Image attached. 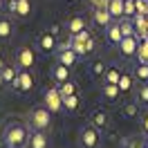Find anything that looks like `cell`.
Returning a JSON list of instances; mask_svg holds the SVG:
<instances>
[{
	"label": "cell",
	"instance_id": "9a60e30c",
	"mask_svg": "<svg viewBox=\"0 0 148 148\" xmlns=\"http://www.w3.org/2000/svg\"><path fill=\"white\" fill-rule=\"evenodd\" d=\"M29 148H47V135L43 130H36L29 137Z\"/></svg>",
	"mask_w": 148,
	"mask_h": 148
},
{
	"label": "cell",
	"instance_id": "d6a6232c",
	"mask_svg": "<svg viewBox=\"0 0 148 148\" xmlns=\"http://www.w3.org/2000/svg\"><path fill=\"white\" fill-rule=\"evenodd\" d=\"M137 14H148L146 0H135V16H137Z\"/></svg>",
	"mask_w": 148,
	"mask_h": 148
},
{
	"label": "cell",
	"instance_id": "74e56055",
	"mask_svg": "<svg viewBox=\"0 0 148 148\" xmlns=\"http://www.w3.org/2000/svg\"><path fill=\"white\" fill-rule=\"evenodd\" d=\"M0 9H2V0H0Z\"/></svg>",
	"mask_w": 148,
	"mask_h": 148
},
{
	"label": "cell",
	"instance_id": "7c38bea8",
	"mask_svg": "<svg viewBox=\"0 0 148 148\" xmlns=\"http://www.w3.org/2000/svg\"><path fill=\"white\" fill-rule=\"evenodd\" d=\"M52 76H54V81H56L58 85L65 83V81H70V67H67V65H63V63L54 65V70H52Z\"/></svg>",
	"mask_w": 148,
	"mask_h": 148
},
{
	"label": "cell",
	"instance_id": "277c9868",
	"mask_svg": "<svg viewBox=\"0 0 148 148\" xmlns=\"http://www.w3.org/2000/svg\"><path fill=\"white\" fill-rule=\"evenodd\" d=\"M45 108L49 112L63 110V97H61V90H58V88H49L45 92Z\"/></svg>",
	"mask_w": 148,
	"mask_h": 148
},
{
	"label": "cell",
	"instance_id": "7a4b0ae2",
	"mask_svg": "<svg viewBox=\"0 0 148 148\" xmlns=\"http://www.w3.org/2000/svg\"><path fill=\"white\" fill-rule=\"evenodd\" d=\"M70 47H72L79 56L90 54V52L94 49V40H92V36H90V32H85V29H83V32H79V34H72Z\"/></svg>",
	"mask_w": 148,
	"mask_h": 148
},
{
	"label": "cell",
	"instance_id": "e0dca14e",
	"mask_svg": "<svg viewBox=\"0 0 148 148\" xmlns=\"http://www.w3.org/2000/svg\"><path fill=\"white\" fill-rule=\"evenodd\" d=\"M108 11L112 18H121L123 16V0H108Z\"/></svg>",
	"mask_w": 148,
	"mask_h": 148
},
{
	"label": "cell",
	"instance_id": "3957f363",
	"mask_svg": "<svg viewBox=\"0 0 148 148\" xmlns=\"http://www.w3.org/2000/svg\"><path fill=\"white\" fill-rule=\"evenodd\" d=\"M49 121H52V112L47 110L45 106H43V108H36V110L29 114V126L34 130H47L49 128Z\"/></svg>",
	"mask_w": 148,
	"mask_h": 148
},
{
	"label": "cell",
	"instance_id": "52a82bcc",
	"mask_svg": "<svg viewBox=\"0 0 148 148\" xmlns=\"http://www.w3.org/2000/svg\"><path fill=\"white\" fill-rule=\"evenodd\" d=\"M81 146L83 148H97L99 146V132L94 126H85L81 130Z\"/></svg>",
	"mask_w": 148,
	"mask_h": 148
},
{
	"label": "cell",
	"instance_id": "4dcf8cb0",
	"mask_svg": "<svg viewBox=\"0 0 148 148\" xmlns=\"http://www.w3.org/2000/svg\"><path fill=\"white\" fill-rule=\"evenodd\" d=\"M126 148H146V139L141 141L139 137H132V139L126 141Z\"/></svg>",
	"mask_w": 148,
	"mask_h": 148
},
{
	"label": "cell",
	"instance_id": "ac0fdd59",
	"mask_svg": "<svg viewBox=\"0 0 148 148\" xmlns=\"http://www.w3.org/2000/svg\"><path fill=\"white\" fill-rule=\"evenodd\" d=\"M67 29H70L72 34H79V32H83V29H85V20L81 18V16H74V18L67 23Z\"/></svg>",
	"mask_w": 148,
	"mask_h": 148
},
{
	"label": "cell",
	"instance_id": "ffe728a7",
	"mask_svg": "<svg viewBox=\"0 0 148 148\" xmlns=\"http://www.w3.org/2000/svg\"><path fill=\"white\" fill-rule=\"evenodd\" d=\"M92 123H94V128H106L108 126V114L103 110H97L92 114Z\"/></svg>",
	"mask_w": 148,
	"mask_h": 148
},
{
	"label": "cell",
	"instance_id": "cb8c5ba5",
	"mask_svg": "<svg viewBox=\"0 0 148 148\" xmlns=\"http://www.w3.org/2000/svg\"><path fill=\"white\" fill-rule=\"evenodd\" d=\"M135 76L141 83H148V63H139L137 70H135Z\"/></svg>",
	"mask_w": 148,
	"mask_h": 148
},
{
	"label": "cell",
	"instance_id": "d590c367",
	"mask_svg": "<svg viewBox=\"0 0 148 148\" xmlns=\"http://www.w3.org/2000/svg\"><path fill=\"white\" fill-rule=\"evenodd\" d=\"M144 130L148 132V114H146V119H144Z\"/></svg>",
	"mask_w": 148,
	"mask_h": 148
},
{
	"label": "cell",
	"instance_id": "8fae6325",
	"mask_svg": "<svg viewBox=\"0 0 148 148\" xmlns=\"http://www.w3.org/2000/svg\"><path fill=\"white\" fill-rule=\"evenodd\" d=\"M94 23L101 27H110L112 25V14L108 11V7H97L94 9Z\"/></svg>",
	"mask_w": 148,
	"mask_h": 148
},
{
	"label": "cell",
	"instance_id": "1f68e13d",
	"mask_svg": "<svg viewBox=\"0 0 148 148\" xmlns=\"http://www.w3.org/2000/svg\"><path fill=\"white\" fill-rule=\"evenodd\" d=\"M123 16H135V0H123Z\"/></svg>",
	"mask_w": 148,
	"mask_h": 148
},
{
	"label": "cell",
	"instance_id": "8992f818",
	"mask_svg": "<svg viewBox=\"0 0 148 148\" xmlns=\"http://www.w3.org/2000/svg\"><path fill=\"white\" fill-rule=\"evenodd\" d=\"M9 11L16 18H27L32 14V2L29 0H9Z\"/></svg>",
	"mask_w": 148,
	"mask_h": 148
},
{
	"label": "cell",
	"instance_id": "4fadbf2b",
	"mask_svg": "<svg viewBox=\"0 0 148 148\" xmlns=\"http://www.w3.org/2000/svg\"><path fill=\"white\" fill-rule=\"evenodd\" d=\"M18 72H20L18 65H5V67L0 70V81H5V83H14L16 76H18Z\"/></svg>",
	"mask_w": 148,
	"mask_h": 148
},
{
	"label": "cell",
	"instance_id": "603a6c76",
	"mask_svg": "<svg viewBox=\"0 0 148 148\" xmlns=\"http://www.w3.org/2000/svg\"><path fill=\"white\" fill-rule=\"evenodd\" d=\"M63 108L67 112H74L76 108H79V97L76 94H70V97H65L63 99Z\"/></svg>",
	"mask_w": 148,
	"mask_h": 148
},
{
	"label": "cell",
	"instance_id": "6da1fadb",
	"mask_svg": "<svg viewBox=\"0 0 148 148\" xmlns=\"http://www.w3.org/2000/svg\"><path fill=\"white\" fill-rule=\"evenodd\" d=\"M2 144L7 148H25L29 144V130L20 121H9L2 130Z\"/></svg>",
	"mask_w": 148,
	"mask_h": 148
},
{
	"label": "cell",
	"instance_id": "d6986e66",
	"mask_svg": "<svg viewBox=\"0 0 148 148\" xmlns=\"http://www.w3.org/2000/svg\"><path fill=\"white\" fill-rule=\"evenodd\" d=\"M119 94H121V90H119L117 83H106L103 85V97H106V99H117Z\"/></svg>",
	"mask_w": 148,
	"mask_h": 148
},
{
	"label": "cell",
	"instance_id": "e575fe53",
	"mask_svg": "<svg viewBox=\"0 0 148 148\" xmlns=\"http://www.w3.org/2000/svg\"><path fill=\"white\" fill-rule=\"evenodd\" d=\"M126 114H128V117L137 114V106H135V103H128V106H126Z\"/></svg>",
	"mask_w": 148,
	"mask_h": 148
},
{
	"label": "cell",
	"instance_id": "9c48e42d",
	"mask_svg": "<svg viewBox=\"0 0 148 148\" xmlns=\"http://www.w3.org/2000/svg\"><path fill=\"white\" fill-rule=\"evenodd\" d=\"M137 36H123L121 38V43H119V52L123 56H132V54H137Z\"/></svg>",
	"mask_w": 148,
	"mask_h": 148
},
{
	"label": "cell",
	"instance_id": "44dd1931",
	"mask_svg": "<svg viewBox=\"0 0 148 148\" xmlns=\"http://www.w3.org/2000/svg\"><path fill=\"white\" fill-rule=\"evenodd\" d=\"M119 90H121V94H126V92H130V88H132V76L130 74H126V72H121V79H119Z\"/></svg>",
	"mask_w": 148,
	"mask_h": 148
},
{
	"label": "cell",
	"instance_id": "7402d4cb",
	"mask_svg": "<svg viewBox=\"0 0 148 148\" xmlns=\"http://www.w3.org/2000/svg\"><path fill=\"white\" fill-rule=\"evenodd\" d=\"M11 32H14L11 20H9V18H0V38H9Z\"/></svg>",
	"mask_w": 148,
	"mask_h": 148
},
{
	"label": "cell",
	"instance_id": "d4e9b609",
	"mask_svg": "<svg viewBox=\"0 0 148 148\" xmlns=\"http://www.w3.org/2000/svg\"><path fill=\"white\" fill-rule=\"evenodd\" d=\"M58 90H61V97H70V94H76V85L72 83V81H65V83L58 85Z\"/></svg>",
	"mask_w": 148,
	"mask_h": 148
},
{
	"label": "cell",
	"instance_id": "f546056e",
	"mask_svg": "<svg viewBox=\"0 0 148 148\" xmlns=\"http://www.w3.org/2000/svg\"><path fill=\"white\" fill-rule=\"evenodd\" d=\"M121 32H123V36H135V27H132V23L130 20H121Z\"/></svg>",
	"mask_w": 148,
	"mask_h": 148
},
{
	"label": "cell",
	"instance_id": "8d00e7d4",
	"mask_svg": "<svg viewBox=\"0 0 148 148\" xmlns=\"http://www.w3.org/2000/svg\"><path fill=\"white\" fill-rule=\"evenodd\" d=\"M146 146H148V132H146Z\"/></svg>",
	"mask_w": 148,
	"mask_h": 148
},
{
	"label": "cell",
	"instance_id": "4316f807",
	"mask_svg": "<svg viewBox=\"0 0 148 148\" xmlns=\"http://www.w3.org/2000/svg\"><path fill=\"white\" fill-rule=\"evenodd\" d=\"M137 56H139V63H148V40L137 45Z\"/></svg>",
	"mask_w": 148,
	"mask_h": 148
},
{
	"label": "cell",
	"instance_id": "2e32d148",
	"mask_svg": "<svg viewBox=\"0 0 148 148\" xmlns=\"http://www.w3.org/2000/svg\"><path fill=\"white\" fill-rule=\"evenodd\" d=\"M106 29H108V40H110V43H114V45H119L121 38H123L121 25H119V23H114V25H110V27H106Z\"/></svg>",
	"mask_w": 148,
	"mask_h": 148
},
{
	"label": "cell",
	"instance_id": "f1b7e54d",
	"mask_svg": "<svg viewBox=\"0 0 148 148\" xmlns=\"http://www.w3.org/2000/svg\"><path fill=\"white\" fill-rule=\"evenodd\" d=\"M137 99L139 103H144V106H148V83H141L137 90Z\"/></svg>",
	"mask_w": 148,
	"mask_h": 148
},
{
	"label": "cell",
	"instance_id": "484cf974",
	"mask_svg": "<svg viewBox=\"0 0 148 148\" xmlns=\"http://www.w3.org/2000/svg\"><path fill=\"white\" fill-rule=\"evenodd\" d=\"M119 79H121L119 67H110V70H106V83H119Z\"/></svg>",
	"mask_w": 148,
	"mask_h": 148
},
{
	"label": "cell",
	"instance_id": "30bf717a",
	"mask_svg": "<svg viewBox=\"0 0 148 148\" xmlns=\"http://www.w3.org/2000/svg\"><path fill=\"white\" fill-rule=\"evenodd\" d=\"M76 58H79V54H76L72 47H70V43L61 47V52H58V63H63V65H67V67H72V65L76 63Z\"/></svg>",
	"mask_w": 148,
	"mask_h": 148
},
{
	"label": "cell",
	"instance_id": "83f0119b",
	"mask_svg": "<svg viewBox=\"0 0 148 148\" xmlns=\"http://www.w3.org/2000/svg\"><path fill=\"white\" fill-rule=\"evenodd\" d=\"M135 25H137V29L144 34L146 27H148V16H146V14H137V16H135Z\"/></svg>",
	"mask_w": 148,
	"mask_h": 148
},
{
	"label": "cell",
	"instance_id": "5bb4252c",
	"mask_svg": "<svg viewBox=\"0 0 148 148\" xmlns=\"http://www.w3.org/2000/svg\"><path fill=\"white\" fill-rule=\"evenodd\" d=\"M38 45H40V49H45V52H52V49H56V36H54V32L43 34V36L38 38Z\"/></svg>",
	"mask_w": 148,
	"mask_h": 148
},
{
	"label": "cell",
	"instance_id": "5b68a950",
	"mask_svg": "<svg viewBox=\"0 0 148 148\" xmlns=\"http://www.w3.org/2000/svg\"><path fill=\"white\" fill-rule=\"evenodd\" d=\"M14 90H18V92H29L32 88H34V74L29 72V70H20L18 76H16V81H14Z\"/></svg>",
	"mask_w": 148,
	"mask_h": 148
},
{
	"label": "cell",
	"instance_id": "836d02e7",
	"mask_svg": "<svg viewBox=\"0 0 148 148\" xmlns=\"http://www.w3.org/2000/svg\"><path fill=\"white\" fill-rule=\"evenodd\" d=\"M92 72L97 74V76H101V74H106V65H103L101 61H97V63L92 65Z\"/></svg>",
	"mask_w": 148,
	"mask_h": 148
},
{
	"label": "cell",
	"instance_id": "ba28073f",
	"mask_svg": "<svg viewBox=\"0 0 148 148\" xmlns=\"http://www.w3.org/2000/svg\"><path fill=\"white\" fill-rule=\"evenodd\" d=\"M34 63H36L34 49H32V47H23V49L18 52V67H20V70H29Z\"/></svg>",
	"mask_w": 148,
	"mask_h": 148
}]
</instances>
